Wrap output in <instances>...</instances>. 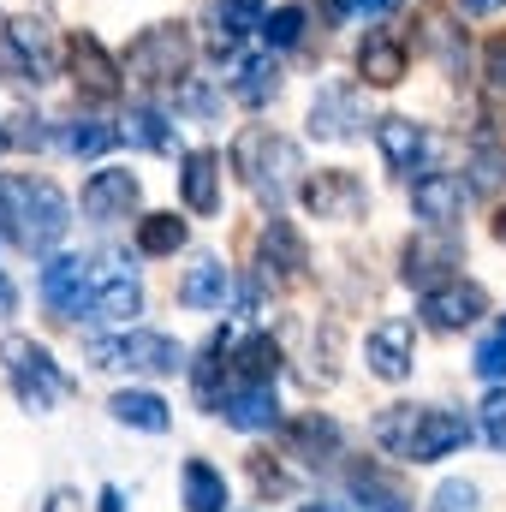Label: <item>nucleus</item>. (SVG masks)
<instances>
[{"instance_id":"nucleus-1","label":"nucleus","mask_w":506,"mask_h":512,"mask_svg":"<svg viewBox=\"0 0 506 512\" xmlns=\"http://www.w3.org/2000/svg\"><path fill=\"white\" fill-rule=\"evenodd\" d=\"M376 441L393 459L429 465V459H447L453 447H465L471 441V423L459 411H435V405H393V411H381Z\"/></svg>"},{"instance_id":"nucleus-2","label":"nucleus","mask_w":506,"mask_h":512,"mask_svg":"<svg viewBox=\"0 0 506 512\" xmlns=\"http://www.w3.org/2000/svg\"><path fill=\"white\" fill-rule=\"evenodd\" d=\"M0 221L24 251H54L72 227V209L48 179H0Z\"/></svg>"},{"instance_id":"nucleus-3","label":"nucleus","mask_w":506,"mask_h":512,"mask_svg":"<svg viewBox=\"0 0 506 512\" xmlns=\"http://www.w3.org/2000/svg\"><path fill=\"white\" fill-rule=\"evenodd\" d=\"M233 161H239V173H245V185L256 191V203L262 209H286V197H292V179L304 173L298 167V143L292 137H280V131H245L239 143H233Z\"/></svg>"},{"instance_id":"nucleus-4","label":"nucleus","mask_w":506,"mask_h":512,"mask_svg":"<svg viewBox=\"0 0 506 512\" xmlns=\"http://www.w3.org/2000/svg\"><path fill=\"white\" fill-rule=\"evenodd\" d=\"M0 364H6V382H12V393H18L24 411H48L54 399H66V376H60V364H54L36 340L6 334V340H0Z\"/></svg>"},{"instance_id":"nucleus-5","label":"nucleus","mask_w":506,"mask_h":512,"mask_svg":"<svg viewBox=\"0 0 506 512\" xmlns=\"http://www.w3.org/2000/svg\"><path fill=\"white\" fill-rule=\"evenodd\" d=\"M0 72L18 84H48L54 78V30L42 18H12L0 30Z\"/></svg>"},{"instance_id":"nucleus-6","label":"nucleus","mask_w":506,"mask_h":512,"mask_svg":"<svg viewBox=\"0 0 506 512\" xmlns=\"http://www.w3.org/2000/svg\"><path fill=\"white\" fill-rule=\"evenodd\" d=\"M185 66H191V42L179 24H155L131 48V78H143V84H179Z\"/></svg>"},{"instance_id":"nucleus-7","label":"nucleus","mask_w":506,"mask_h":512,"mask_svg":"<svg viewBox=\"0 0 506 512\" xmlns=\"http://www.w3.org/2000/svg\"><path fill=\"white\" fill-rule=\"evenodd\" d=\"M465 197H471V185H465L459 173H423V179L411 185V209H417V221H429L435 233H447V227L465 215Z\"/></svg>"},{"instance_id":"nucleus-8","label":"nucleus","mask_w":506,"mask_h":512,"mask_svg":"<svg viewBox=\"0 0 506 512\" xmlns=\"http://www.w3.org/2000/svg\"><path fill=\"white\" fill-rule=\"evenodd\" d=\"M364 185L352 179V173H316L310 185H304V209L310 215H322V221H358L364 215Z\"/></svg>"},{"instance_id":"nucleus-9","label":"nucleus","mask_w":506,"mask_h":512,"mask_svg":"<svg viewBox=\"0 0 506 512\" xmlns=\"http://www.w3.org/2000/svg\"><path fill=\"white\" fill-rule=\"evenodd\" d=\"M42 298H48V310L78 316V310L96 298V286H90V262H84V256H54V262L42 268Z\"/></svg>"},{"instance_id":"nucleus-10","label":"nucleus","mask_w":506,"mask_h":512,"mask_svg":"<svg viewBox=\"0 0 506 512\" xmlns=\"http://www.w3.org/2000/svg\"><path fill=\"white\" fill-rule=\"evenodd\" d=\"M72 78H78V90L90 102H114L120 96V66H114V54L96 36H72Z\"/></svg>"},{"instance_id":"nucleus-11","label":"nucleus","mask_w":506,"mask_h":512,"mask_svg":"<svg viewBox=\"0 0 506 512\" xmlns=\"http://www.w3.org/2000/svg\"><path fill=\"white\" fill-rule=\"evenodd\" d=\"M483 310H489V292H483V286H465V280L423 292V316H429V328H471Z\"/></svg>"},{"instance_id":"nucleus-12","label":"nucleus","mask_w":506,"mask_h":512,"mask_svg":"<svg viewBox=\"0 0 506 512\" xmlns=\"http://www.w3.org/2000/svg\"><path fill=\"white\" fill-rule=\"evenodd\" d=\"M137 197H143V185L131 179L126 167H108V173H96L84 185V215L90 221H126L131 209H137Z\"/></svg>"},{"instance_id":"nucleus-13","label":"nucleus","mask_w":506,"mask_h":512,"mask_svg":"<svg viewBox=\"0 0 506 512\" xmlns=\"http://www.w3.org/2000/svg\"><path fill=\"white\" fill-rule=\"evenodd\" d=\"M358 126H364V96L346 90V84H328V90L316 96V108H310V131L340 143V137H352Z\"/></svg>"},{"instance_id":"nucleus-14","label":"nucleus","mask_w":506,"mask_h":512,"mask_svg":"<svg viewBox=\"0 0 506 512\" xmlns=\"http://www.w3.org/2000/svg\"><path fill=\"white\" fill-rule=\"evenodd\" d=\"M364 358H370V370H376L381 382H405L411 376V322H381L376 334L364 340Z\"/></svg>"},{"instance_id":"nucleus-15","label":"nucleus","mask_w":506,"mask_h":512,"mask_svg":"<svg viewBox=\"0 0 506 512\" xmlns=\"http://www.w3.org/2000/svg\"><path fill=\"white\" fill-rule=\"evenodd\" d=\"M120 364L143 370V376H179V370H185L179 346H173L167 334H149V328H137V334L120 340Z\"/></svg>"},{"instance_id":"nucleus-16","label":"nucleus","mask_w":506,"mask_h":512,"mask_svg":"<svg viewBox=\"0 0 506 512\" xmlns=\"http://www.w3.org/2000/svg\"><path fill=\"white\" fill-rule=\"evenodd\" d=\"M221 417L233 423V429H274V417H280V405H274V387H256V382H239L233 393H221Z\"/></svg>"},{"instance_id":"nucleus-17","label":"nucleus","mask_w":506,"mask_h":512,"mask_svg":"<svg viewBox=\"0 0 506 512\" xmlns=\"http://www.w3.org/2000/svg\"><path fill=\"white\" fill-rule=\"evenodd\" d=\"M179 191H185V203L197 215H215V203H221V155L191 149L185 155V173H179Z\"/></svg>"},{"instance_id":"nucleus-18","label":"nucleus","mask_w":506,"mask_h":512,"mask_svg":"<svg viewBox=\"0 0 506 512\" xmlns=\"http://www.w3.org/2000/svg\"><path fill=\"white\" fill-rule=\"evenodd\" d=\"M447 268H459V245H453V239H417V245L405 251V280L423 286V292H435Z\"/></svg>"},{"instance_id":"nucleus-19","label":"nucleus","mask_w":506,"mask_h":512,"mask_svg":"<svg viewBox=\"0 0 506 512\" xmlns=\"http://www.w3.org/2000/svg\"><path fill=\"white\" fill-rule=\"evenodd\" d=\"M376 143H381V155H387L393 173H417V161H423V149H429L423 126H411V120H399V114L376 126Z\"/></svg>"},{"instance_id":"nucleus-20","label":"nucleus","mask_w":506,"mask_h":512,"mask_svg":"<svg viewBox=\"0 0 506 512\" xmlns=\"http://www.w3.org/2000/svg\"><path fill=\"white\" fill-rule=\"evenodd\" d=\"M268 0H215V54H233L251 30H262Z\"/></svg>"},{"instance_id":"nucleus-21","label":"nucleus","mask_w":506,"mask_h":512,"mask_svg":"<svg viewBox=\"0 0 506 512\" xmlns=\"http://www.w3.org/2000/svg\"><path fill=\"white\" fill-rule=\"evenodd\" d=\"M274 90H280V66H274V54H251V60L233 66V96H239L245 108L274 102Z\"/></svg>"},{"instance_id":"nucleus-22","label":"nucleus","mask_w":506,"mask_h":512,"mask_svg":"<svg viewBox=\"0 0 506 512\" xmlns=\"http://www.w3.org/2000/svg\"><path fill=\"white\" fill-rule=\"evenodd\" d=\"M227 268L215 262V256H203L185 280H179V304H191V310H215V304H227Z\"/></svg>"},{"instance_id":"nucleus-23","label":"nucleus","mask_w":506,"mask_h":512,"mask_svg":"<svg viewBox=\"0 0 506 512\" xmlns=\"http://www.w3.org/2000/svg\"><path fill=\"white\" fill-rule=\"evenodd\" d=\"M185 507L191 512H227V477L209 459H185Z\"/></svg>"},{"instance_id":"nucleus-24","label":"nucleus","mask_w":506,"mask_h":512,"mask_svg":"<svg viewBox=\"0 0 506 512\" xmlns=\"http://www.w3.org/2000/svg\"><path fill=\"white\" fill-rule=\"evenodd\" d=\"M358 66H364V78L370 84H399L405 78V42H393V36H370L364 48H358Z\"/></svg>"},{"instance_id":"nucleus-25","label":"nucleus","mask_w":506,"mask_h":512,"mask_svg":"<svg viewBox=\"0 0 506 512\" xmlns=\"http://www.w3.org/2000/svg\"><path fill=\"white\" fill-rule=\"evenodd\" d=\"M233 376L239 382H256V387H274V376H280V346L274 340H245L239 352H233Z\"/></svg>"},{"instance_id":"nucleus-26","label":"nucleus","mask_w":506,"mask_h":512,"mask_svg":"<svg viewBox=\"0 0 506 512\" xmlns=\"http://www.w3.org/2000/svg\"><path fill=\"white\" fill-rule=\"evenodd\" d=\"M90 310H96V316H108V322H126V316L143 310V292H137V280H131V274H108V280L96 286Z\"/></svg>"},{"instance_id":"nucleus-27","label":"nucleus","mask_w":506,"mask_h":512,"mask_svg":"<svg viewBox=\"0 0 506 512\" xmlns=\"http://www.w3.org/2000/svg\"><path fill=\"white\" fill-rule=\"evenodd\" d=\"M120 423L131 429H149V435H161L173 417H167V399H155V393H114V405H108Z\"/></svg>"},{"instance_id":"nucleus-28","label":"nucleus","mask_w":506,"mask_h":512,"mask_svg":"<svg viewBox=\"0 0 506 512\" xmlns=\"http://www.w3.org/2000/svg\"><path fill=\"white\" fill-rule=\"evenodd\" d=\"M262 262H268V268L280 262V274H298V268L310 262L304 239H298V233H292V227H286L280 215H274V221H268V233H262Z\"/></svg>"},{"instance_id":"nucleus-29","label":"nucleus","mask_w":506,"mask_h":512,"mask_svg":"<svg viewBox=\"0 0 506 512\" xmlns=\"http://www.w3.org/2000/svg\"><path fill=\"white\" fill-rule=\"evenodd\" d=\"M126 137L137 143V149H155V155H167L173 149V131H167V114L161 108H131V120H126Z\"/></svg>"},{"instance_id":"nucleus-30","label":"nucleus","mask_w":506,"mask_h":512,"mask_svg":"<svg viewBox=\"0 0 506 512\" xmlns=\"http://www.w3.org/2000/svg\"><path fill=\"white\" fill-rule=\"evenodd\" d=\"M185 245V221L179 215H143V227H137V251L143 256H167Z\"/></svg>"},{"instance_id":"nucleus-31","label":"nucleus","mask_w":506,"mask_h":512,"mask_svg":"<svg viewBox=\"0 0 506 512\" xmlns=\"http://www.w3.org/2000/svg\"><path fill=\"white\" fill-rule=\"evenodd\" d=\"M346 512H411V501L399 495V489H387L376 477H358V489H352V507Z\"/></svg>"},{"instance_id":"nucleus-32","label":"nucleus","mask_w":506,"mask_h":512,"mask_svg":"<svg viewBox=\"0 0 506 512\" xmlns=\"http://www.w3.org/2000/svg\"><path fill=\"white\" fill-rule=\"evenodd\" d=\"M114 137H120V131L102 126V120H72V126L60 131V143H66L72 155H102V149H108Z\"/></svg>"},{"instance_id":"nucleus-33","label":"nucleus","mask_w":506,"mask_h":512,"mask_svg":"<svg viewBox=\"0 0 506 512\" xmlns=\"http://www.w3.org/2000/svg\"><path fill=\"white\" fill-rule=\"evenodd\" d=\"M262 36H268L274 48H298V42H304V12H298V6L268 12V18H262Z\"/></svg>"},{"instance_id":"nucleus-34","label":"nucleus","mask_w":506,"mask_h":512,"mask_svg":"<svg viewBox=\"0 0 506 512\" xmlns=\"http://www.w3.org/2000/svg\"><path fill=\"white\" fill-rule=\"evenodd\" d=\"M471 370L483 376V382H506V322L477 346V358H471Z\"/></svg>"},{"instance_id":"nucleus-35","label":"nucleus","mask_w":506,"mask_h":512,"mask_svg":"<svg viewBox=\"0 0 506 512\" xmlns=\"http://www.w3.org/2000/svg\"><path fill=\"white\" fill-rule=\"evenodd\" d=\"M506 179V155L501 149H477V161H471V191H495Z\"/></svg>"},{"instance_id":"nucleus-36","label":"nucleus","mask_w":506,"mask_h":512,"mask_svg":"<svg viewBox=\"0 0 506 512\" xmlns=\"http://www.w3.org/2000/svg\"><path fill=\"white\" fill-rule=\"evenodd\" d=\"M483 435H489L495 453H506V387H495V393L483 399Z\"/></svg>"},{"instance_id":"nucleus-37","label":"nucleus","mask_w":506,"mask_h":512,"mask_svg":"<svg viewBox=\"0 0 506 512\" xmlns=\"http://www.w3.org/2000/svg\"><path fill=\"white\" fill-rule=\"evenodd\" d=\"M435 512H477V489L471 483H441L435 489Z\"/></svg>"},{"instance_id":"nucleus-38","label":"nucleus","mask_w":506,"mask_h":512,"mask_svg":"<svg viewBox=\"0 0 506 512\" xmlns=\"http://www.w3.org/2000/svg\"><path fill=\"white\" fill-rule=\"evenodd\" d=\"M489 90L506 102V42H495V48H489Z\"/></svg>"},{"instance_id":"nucleus-39","label":"nucleus","mask_w":506,"mask_h":512,"mask_svg":"<svg viewBox=\"0 0 506 512\" xmlns=\"http://www.w3.org/2000/svg\"><path fill=\"white\" fill-rule=\"evenodd\" d=\"M346 6H352V12H364V18H381L393 0H346Z\"/></svg>"},{"instance_id":"nucleus-40","label":"nucleus","mask_w":506,"mask_h":512,"mask_svg":"<svg viewBox=\"0 0 506 512\" xmlns=\"http://www.w3.org/2000/svg\"><path fill=\"white\" fill-rule=\"evenodd\" d=\"M48 512H84V507H78V495H72V489H60V495L48 501Z\"/></svg>"},{"instance_id":"nucleus-41","label":"nucleus","mask_w":506,"mask_h":512,"mask_svg":"<svg viewBox=\"0 0 506 512\" xmlns=\"http://www.w3.org/2000/svg\"><path fill=\"white\" fill-rule=\"evenodd\" d=\"M459 6H465V12L477 18V12H495V6H506V0H459Z\"/></svg>"},{"instance_id":"nucleus-42","label":"nucleus","mask_w":506,"mask_h":512,"mask_svg":"<svg viewBox=\"0 0 506 512\" xmlns=\"http://www.w3.org/2000/svg\"><path fill=\"white\" fill-rule=\"evenodd\" d=\"M12 304H18V298H12V286L0 280V316H12Z\"/></svg>"},{"instance_id":"nucleus-43","label":"nucleus","mask_w":506,"mask_h":512,"mask_svg":"<svg viewBox=\"0 0 506 512\" xmlns=\"http://www.w3.org/2000/svg\"><path fill=\"white\" fill-rule=\"evenodd\" d=\"M495 239L506 245V203H501V215H495Z\"/></svg>"},{"instance_id":"nucleus-44","label":"nucleus","mask_w":506,"mask_h":512,"mask_svg":"<svg viewBox=\"0 0 506 512\" xmlns=\"http://www.w3.org/2000/svg\"><path fill=\"white\" fill-rule=\"evenodd\" d=\"M298 512H328V507H298Z\"/></svg>"},{"instance_id":"nucleus-45","label":"nucleus","mask_w":506,"mask_h":512,"mask_svg":"<svg viewBox=\"0 0 506 512\" xmlns=\"http://www.w3.org/2000/svg\"><path fill=\"white\" fill-rule=\"evenodd\" d=\"M0 149H6V131H0Z\"/></svg>"}]
</instances>
